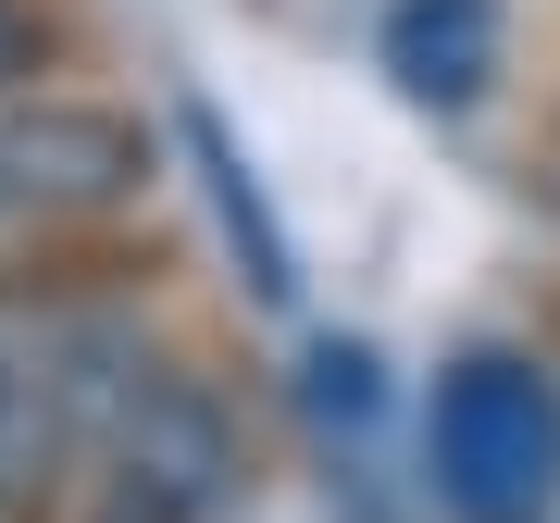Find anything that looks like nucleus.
Wrapping results in <instances>:
<instances>
[{"label":"nucleus","instance_id":"nucleus-1","mask_svg":"<svg viewBox=\"0 0 560 523\" xmlns=\"http://www.w3.org/2000/svg\"><path fill=\"white\" fill-rule=\"evenodd\" d=\"M423 474L448 523H548L560 511V386L523 349H474L423 399Z\"/></svg>","mask_w":560,"mask_h":523},{"label":"nucleus","instance_id":"nucleus-2","mask_svg":"<svg viewBox=\"0 0 560 523\" xmlns=\"http://www.w3.org/2000/svg\"><path fill=\"white\" fill-rule=\"evenodd\" d=\"M237 486V423L200 374H150L101 437V523H200Z\"/></svg>","mask_w":560,"mask_h":523},{"label":"nucleus","instance_id":"nucleus-3","mask_svg":"<svg viewBox=\"0 0 560 523\" xmlns=\"http://www.w3.org/2000/svg\"><path fill=\"white\" fill-rule=\"evenodd\" d=\"M0 162H13V200L38 224H101L150 187V125L113 101H75V88H25L0 113Z\"/></svg>","mask_w":560,"mask_h":523},{"label":"nucleus","instance_id":"nucleus-4","mask_svg":"<svg viewBox=\"0 0 560 523\" xmlns=\"http://www.w3.org/2000/svg\"><path fill=\"white\" fill-rule=\"evenodd\" d=\"M386 75L423 113H474L499 75V0H386Z\"/></svg>","mask_w":560,"mask_h":523},{"label":"nucleus","instance_id":"nucleus-5","mask_svg":"<svg viewBox=\"0 0 560 523\" xmlns=\"http://www.w3.org/2000/svg\"><path fill=\"white\" fill-rule=\"evenodd\" d=\"M187 150H200V175H212V212H224V237L249 249V287H261V300H287V287H300V262H287V224L261 212L249 162L224 150V125H212V113H187Z\"/></svg>","mask_w":560,"mask_h":523},{"label":"nucleus","instance_id":"nucleus-6","mask_svg":"<svg viewBox=\"0 0 560 523\" xmlns=\"http://www.w3.org/2000/svg\"><path fill=\"white\" fill-rule=\"evenodd\" d=\"M50 62H62V13L50 0H0V101H25Z\"/></svg>","mask_w":560,"mask_h":523},{"label":"nucleus","instance_id":"nucleus-7","mask_svg":"<svg viewBox=\"0 0 560 523\" xmlns=\"http://www.w3.org/2000/svg\"><path fill=\"white\" fill-rule=\"evenodd\" d=\"M312 411L324 423H374V349H312Z\"/></svg>","mask_w":560,"mask_h":523},{"label":"nucleus","instance_id":"nucleus-8","mask_svg":"<svg viewBox=\"0 0 560 523\" xmlns=\"http://www.w3.org/2000/svg\"><path fill=\"white\" fill-rule=\"evenodd\" d=\"M13 212H25V200H13V162H0V224H13Z\"/></svg>","mask_w":560,"mask_h":523}]
</instances>
